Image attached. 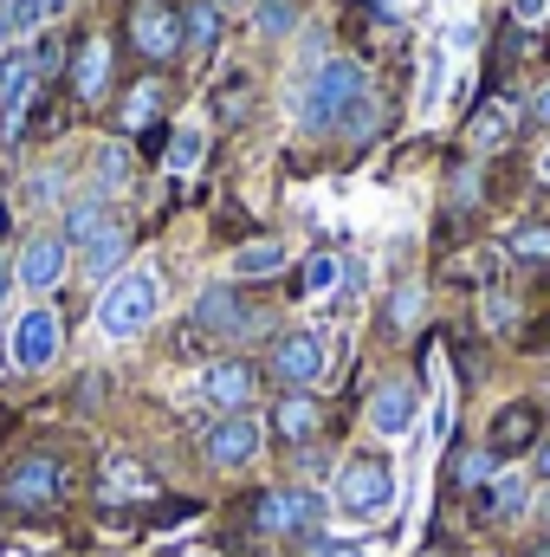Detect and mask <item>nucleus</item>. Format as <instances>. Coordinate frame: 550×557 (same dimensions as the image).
<instances>
[{
    "instance_id": "obj_21",
    "label": "nucleus",
    "mask_w": 550,
    "mask_h": 557,
    "mask_svg": "<svg viewBox=\"0 0 550 557\" xmlns=\"http://www.w3.org/2000/svg\"><path fill=\"white\" fill-rule=\"evenodd\" d=\"M130 253H137V234H130L124 221H111V227L85 247V278H104V285H111V278L130 267Z\"/></svg>"
},
{
    "instance_id": "obj_38",
    "label": "nucleus",
    "mask_w": 550,
    "mask_h": 557,
    "mask_svg": "<svg viewBox=\"0 0 550 557\" xmlns=\"http://www.w3.org/2000/svg\"><path fill=\"white\" fill-rule=\"evenodd\" d=\"M512 13H518V20H545L550 0H512Z\"/></svg>"
},
{
    "instance_id": "obj_34",
    "label": "nucleus",
    "mask_w": 550,
    "mask_h": 557,
    "mask_svg": "<svg viewBox=\"0 0 550 557\" xmlns=\"http://www.w3.org/2000/svg\"><path fill=\"white\" fill-rule=\"evenodd\" d=\"M247 104H253V85H247V78H227V85H221V124L247 117Z\"/></svg>"
},
{
    "instance_id": "obj_26",
    "label": "nucleus",
    "mask_w": 550,
    "mask_h": 557,
    "mask_svg": "<svg viewBox=\"0 0 550 557\" xmlns=\"http://www.w3.org/2000/svg\"><path fill=\"white\" fill-rule=\"evenodd\" d=\"M247 20H253V33H260L266 46H278V39H298V26H304V0H260Z\"/></svg>"
},
{
    "instance_id": "obj_16",
    "label": "nucleus",
    "mask_w": 550,
    "mask_h": 557,
    "mask_svg": "<svg viewBox=\"0 0 550 557\" xmlns=\"http://www.w3.org/2000/svg\"><path fill=\"white\" fill-rule=\"evenodd\" d=\"M545 441V409L538 403H505L499 416L486 421V447L499 454V460H518V454H532Z\"/></svg>"
},
{
    "instance_id": "obj_18",
    "label": "nucleus",
    "mask_w": 550,
    "mask_h": 557,
    "mask_svg": "<svg viewBox=\"0 0 550 557\" xmlns=\"http://www.w3.org/2000/svg\"><path fill=\"white\" fill-rule=\"evenodd\" d=\"M124 188H137V149H130V137H104L91 149V195L117 201Z\"/></svg>"
},
{
    "instance_id": "obj_44",
    "label": "nucleus",
    "mask_w": 550,
    "mask_h": 557,
    "mask_svg": "<svg viewBox=\"0 0 550 557\" xmlns=\"http://www.w3.org/2000/svg\"><path fill=\"white\" fill-rule=\"evenodd\" d=\"M188 557H221V552H188Z\"/></svg>"
},
{
    "instance_id": "obj_11",
    "label": "nucleus",
    "mask_w": 550,
    "mask_h": 557,
    "mask_svg": "<svg viewBox=\"0 0 550 557\" xmlns=\"http://www.w3.org/2000/svg\"><path fill=\"white\" fill-rule=\"evenodd\" d=\"M260 383H266V370L253 363V357H240V350H227V357H214L208 370H201V403L214 409V416H240V409H253V396H260Z\"/></svg>"
},
{
    "instance_id": "obj_40",
    "label": "nucleus",
    "mask_w": 550,
    "mask_h": 557,
    "mask_svg": "<svg viewBox=\"0 0 550 557\" xmlns=\"http://www.w3.org/2000/svg\"><path fill=\"white\" fill-rule=\"evenodd\" d=\"M214 7H221V13H227V20H234V13H253V7H260V0H214Z\"/></svg>"
},
{
    "instance_id": "obj_22",
    "label": "nucleus",
    "mask_w": 550,
    "mask_h": 557,
    "mask_svg": "<svg viewBox=\"0 0 550 557\" xmlns=\"http://www.w3.org/2000/svg\"><path fill=\"white\" fill-rule=\"evenodd\" d=\"M221 39H227V13H221L214 0H188V7H182V52H188V59H208Z\"/></svg>"
},
{
    "instance_id": "obj_41",
    "label": "nucleus",
    "mask_w": 550,
    "mask_h": 557,
    "mask_svg": "<svg viewBox=\"0 0 550 557\" xmlns=\"http://www.w3.org/2000/svg\"><path fill=\"white\" fill-rule=\"evenodd\" d=\"M324 557H370V552H363V545H330Z\"/></svg>"
},
{
    "instance_id": "obj_42",
    "label": "nucleus",
    "mask_w": 550,
    "mask_h": 557,
    "mask_svg": "<svg viewBox=\"0 0 550 557\" xmlns=\"http://www.w3.org/2000/svg\"><path fill=\"white\" fill-rule=\"evenodd\" d=\"M7 285H13V267H0V298H7Z\"/></svg>"
},
{
    "instance_id": "obj_20",
    "label": "nucleus",
    "mask_w": 550,
    "mask_h": 557,
    "mask_svg": "<svg viewBox=\"0 0 550 557\" xmlns=\"http://www.w3.org/2000/svg\"><path fill=\"white\" fill-rule=\"evenodd\" d=\"M98 499L104 506H130V499H155V480H149V467L130 460V454H111L104 460V473H98Z\"/></svg>"
},
{
    "instance_id": "obj_9",
    "label": "nucleus",
    "mask_w": 550,
    "mask_h": 557,
    "mask_svg": "<svg viewBox=\"0 0 550 557\" xmlns=\"http://www.w3.org/2000/svg\"><path fill=\"white\" fill-rule=\"evenodd\" d=\"M195 331H201V337H221V344H247V337L266 331V311L247 305V292H240L234 278H221V285H208V292L195 298Z\"/></svg>"
},
{
    "instance_id": "obj_7",
    "label": "nucleus",
    "mask_w": 550,
    "mask_h": 557,
    "mask_svg": "<svg viewBox=\"0 0 550 557\" xmlns=\"http://www.w3.org/2000/svg\"><path fill=\"white\" fill-rule=\"evenodd\" d=\"M260 370L273 389H317L330 370V344H324V331H278Z\"/></svg>"
},
{
    "instance_id": "obj_14",
    "label": "nucleus",
    "mask_w": 550,
    "mask_h": 557,
    "mask_svg": "<svg viewBox=\"0 0 550 557\" xmlns=\"http://www.w3.org/2000/svg\"><path fill=\"white\" fill-rule=\"evenodd\" d=\"M266 434L285 441L291 454L311 447V441L324 434V403H317V389H278L273 409H266Z\"/></svg>"
},
{
    "instance_id": "obj_31",
    "label": "nucleus",
    "mask_w": 550,
    "mask_h": 557,
    "mask_svg": "<svg viewBox=\"0 0 550 557\" xmlns=\"http://www.w3.org/2000/svg\"><path fill=\"white\" fill-rule=\"evenodd\" d=\"M376 124H383V98L370 91V98H357V104H350V117H343V137H350V143H370V137H376Z\"/></svg>"
},
{
    "instance_id": "obj_29",
    "label": "nucleus",
    "mask_w": 550,
    "mask_h": 557,
    "mask_svg": "<svg viewBox=\"0 0 550 557\" xmlns=\"http://www.w3.org/2000/svg\"><path fill=\"white\" fill-rule=\"evenodd\" d=\"M505 253L525 260V267H550V221H518L505 234Z\"/></svg>"
},
{
    "instance_id": "obj_13",
    "label": "nucleus",
    "mask_w": 550,
    "mask_h": 557,
    "mask_svg": "<svg viewBox=\"0 0 550 557\" xmlns=\"http://www.w3.org/2000/svg\"><path fill=\"white\" fill-rule=\"evenodd\" d=\"M363 416H370V434H376V441H402L414 428V416H421V383H414V376H383V383L370 389Z\"/></svg>"
},
{
    "instance_id": "obj_24",
    "label": "nucleus",
    "mask_w": 550,
    "mask_h": 557,
    "mask_svg": "<svg viewBox=\"0 0 550 557\" xmlns=\"http://www.w3.org/2000/svg\"><path fill=\"white\" fill-rule=\"evenodd\" d=\"M499 467H505V460H499L486 441H479V447H453V454H447V486H453V493H479Z\"/></svg>"
},
{
    "instance_id": "obj_1",
    "label": "nucleus",
    "mask_w": 550,
    "mask_h": 557,
    "mask_svg": "<svg viewBox=\"0 0 550 557\" xmlns=\"http://www.w3.org/2000/svg\"><path fill=\"white\" fill-rule=\"evenodd\" d=\"M357 98H370V72H363V59L330 52L324 65H311V72L291 85V124H298L304 137H337Z\"/></svg>"
},
{
    "instance_id": "obj_10",
    "label": "nucleus",
    "mask_w": 550,
    "mask_h": 557,
    "mask_svg": "<svg viewBox=\"0 0 550 557\" xmlns=\"http://www.w3.org/2000/svg\"><path fill=\"white\" fill-rule=\"evenodd\" d=\"M59 350H65V318H59L46 298H33V305L13 318V370L39 376V370L59 363Z\"/></svg>"
},
{
    "instance_id": "obj_17",
    "label": "nucleus",
    "mask_w": 550,
    "mask_h": 557,
    "mask_svg": "<svg viewBox=\"0 0 550 557\" xmlns=\"http://www.w3.org/2000/svg\"><path fill=\"white\" fill-rule=\"evenodd\" d=\"M111 221H117V208H111L104 195H91V188H85V195H65V208H59V234H65L72 253H85Z\"/></svg>"
},
{
    "instance_id": "obj_36",
    "label": "nucleus",
    "mask_w": 550,
    "mask_h": 557,
    "mask_svg": "<svg viewBox=\"0 0 550 557\" xmlns=\"http://www.w3.org/2000/svg\"><path fill=\"white\" fill-rule=\"evenodd\" d=\"M525 117H532V124H545V131H550V78L538 85V91H532V104H525Z\"/></svg>"
},
{
    "instance_id": "obj_6",
    "label": "nucleus",
    "mask_w": 550,
    "mask_h": 557,
    "mask_svg": "<svg viewBox=\"0 0 550 557\" xmlns=\"http://www.w3.org/2000/svg\"><path fill=\"white\" fill-rule=\"evenodd\" d=\"M124 39L142 65H175L182 59V0H130Z\"/></svg>"
},
{
    "instance_id": "obj_30",
    "label": "nucleus",
    "mask_w": 550,
    "mask_h": 557,
    "mask_svg": "<svg viewBox=\"0 0 550 557\" xmlns=\"http://www.w3.org/2000/svg\"><path fill=\"white\" fill-rule=\"evenodd\" d=\"M201 149H208L201 124H182V131L168 137V175H195V169H201Z\"/></svg>"
},
{
    "instance_id": "obj_19",
    "label": "nucleus",
    "mask_w": 550,
    "mask_h": 557,
    "mask_svg": "<svg viewBox=\"0 0 550 557\" xmlns=\"http://www.w3.org/2000/svg\"><path fill=\"white\" fill-rule=\"evenodd\" d=\"M65 78H72V98H78V104H98V98L111 91V39L91 33V39L72 52V72H65Z\"/></svg>"
},
{
    "instance_id": "obj_2",
    "label": "nucleus",
    "mask_w": 550,
    "mask_h": 557,
    "mask_svg": "<svg viewBox=\"0 0 550 557\" xmlns=\"http://www.w3.org/2000/svg\"><path fill=\"white\" fill-rule=\"evenodd\" d=\"M324 512H330V499H324L317 486H304V480L260 486V493L247 499V525H253L260 539H278V545H304V539H317Z\"/></svg>"
},
{
    "instance_id": "obj_15",
    "label": "nucleus",
    "mask_w": 550,
    "mask_h": 557,
    "mask_svg": "<svg viewBox=\"0 0 550 557\" xmlns=\"http://www.w3.org/2000/svg\"><path fill=\"white\" fill-rule=\"evenodd\" d=\"M532 499H538V486L525 480V473H492L479 493H473V512H479V525H518V519H532Z\"/></svg>"
},
{
    "instance_id": "obj_39",
    "label": "nucleus",
    "mask_w": 550,
    "mask_h": 557,
    "mask_svg": "<svg viewBox=\"0 0 550 557\" xmlns=\"http://www.w3.org/2000/svg\"><path fill=\"white\" fill-rule=\"evenodd\" d=\"M532 519H538V525H550V486L538 493V499H532Z\"/></svg>"
},
{
    "instance_id": "obj_28",
    "label": "nucleus",
    "mask_w": 550,
    "mask_h": 557,
    "mask_svg": "<svg viewBox=\"0 0 550 557\" xmlns=\"http://www.w3.org/2000/svg\"><path fill=\"white\" fill-rule=\"evenodd\" d=\"M421 311H427V285H421V278H402V285L389 292V305H383V324L402 337V331L421 324Z\"/></svg>"
},
{
    "instance_id": "obj_43",
    "label": "nucleus",
    "mask_w": 550,
    "mask_h": 557,
    "mask_svg": "<svg viewBox=\"0 0 550 557\" xmlns=\"http://www.w3.org/2000/svg\"><path fill=\"white\" fill-rule=\"evenodd\" d=\"M538 175H545V182H550V149H545V162H538Z\"/></svg>"
},
{
    "instance_id": "obj_23",
    "label": "nucleus",
    "mask_w": 550,
    "mask_h": 557,
    "mask_svg": "<svg viewBox=\"0 0 550 557\" xmlns=\"http://www.w3.org/2000/svg\"><path fill=\"white\" fill-rule=\"evenodd\" d=\"M162 98H168V85H162L155 72H142L137 85L124 91V104H117V137H137V131H149V124L162 117Z\"/></svg>"
},
{
    "instance_id": "obj_8",
    "label": "nucleus",
    "mask_w": 550,
    "mask_h": 557,
    "mask_svg": "<svg viewBox=\"0 0 550 557\" xmlns=\"http://www.w3.org/2000/svg\"><path fill=\"white\" fill-rule=\"evenodd\" d=\"M260 447H266V416H253V409L214 416L201 428V467L208 473H240V467L260 460Z\"/></svg>"
},
{
    "instance_id": "obj_12",
    "label": "nucleus",
    "mask_w": 550,
    "mask_h": 557,
    "mask_svg": "<svg viewBox=\"0 0 550 557\" xmlns=\"http://www.w3.org/2000/svg\"><path fill=\"white\" fill-rule=\"evenodd\" d=\"M72 273V247H65V234L59 227H33L26 240H20V253H13V285H26L33 298H46V292H59Z\"/></svg>"
},
{
    "instance_id": "obj_33",
    "label": "nucleus",
    "mask_w": 550,
    "mask_h": 557,
    "mask_svg": "<svg viewBox=\"0 0 550 557\" xmlns=\"http://www.w3.org/2000/svg\"><path fill=\"white\" fill-rule=\"evenodd\" d=\"M26 195H33V208H52V201L65 195V169H33ZM59 208H65V201H59Z\"/></svg>"
},
{
    "instance_id": "obj_3",
    "label": "nucleus",
    "mask_w": 550,
    "mask_h": 557,
    "mask_svg": "<svg viewBox=\"0 0 550 557\" xmlns=\"http://www.w3.org/2000/svg\"><path fill=\"white\" fill-rule=\"evenodd\" d=\"M65 493H72V467L52 447H33L0 473V506L13 519H52L65 506Z\"/></svg>"
},
{
    "instance_id": "obj_32",
    "label": "nucleus",
    "mask_w": 550,
    "mask_h": 557,
    "mask_svg": "<svg viewBox=\"0 0 550 557\" xmlns=\"http://www.w3.org/2000/svg\"><path fill=\"white\" fill-rule=\"evenodd\" d=\"M479 311H486V331H518V298L512 292H486Z\"/></svg>"
},
{
    "instance_id": "obj_5",
    "label": "nucleus",
    "mask_w": 550,
    "mask_h": 557,
    "mask_svg": "<svg viewBox=\"0 0 550 557\" xmlns=\"http://www.w3.org/2000/svg\"><path fill=\"white\" fill-rule=\"evenodd\" d=\"M396 493H402V480H396L389 454H343L330 473V506L343 519H383L396 506Z\"/></svg>"
},
{
    "instance_id": "obj_4",
    "label": "nucleus",
    "mask_w": 550,
    "mask_h": 557,
    "mask_svg": "<svg viewBox=\"0 0 550 557\" xmlns=\"http://www.w3.org/2000/svg\"><path fill=\"white\" fill-rule=\"evenodd\" d=\"M155 318H162V278H155V267H124V273L98 292V331L111 344L142 337Z\"/></svg>"
},
{
    "instance_id": "obj_25",
    "label": "nucleus",
    "mask_w": 550,
    "mask_h": 557,
    "mask_svg": "<svg viewBox=\"0 0 550 557\" xmlns=\"http://www.w3.org/2000/svg\"><path fill=\"white\" fill-rule=\"evenodd\" d=\"M518 117H525V111H518L512 98H492V104H479V111H473V131H466V137H473V149L512 143V131H518Z\"/></svg>"
},
{
    "instance_id": "obj_27",
    "label": "nucleus",
    "mask_w": 550,
    "mask_h": 557,
    "mask_svg": "<svg viewBox=\"0 0 550 557\" xmlns=\"http://www.w3.org/2000/svg\"><path fill=\"white\" fill-rule=\"evenodd\" d=\"M285 247L278 240H247V247H234V285H247V278H278L285 273Z\"/></svg>"
},
{
    "instance_id": "obj_37",
    "label": "nucleus",
    "mask_w": 550,
    "mask_h": 557,
    "mask_svg": "<svg viewBox=\"0 0 550 557\" xmlns=\"http://www.w3.org/2000/svg\"><path fill=\"white\" fill-rule=\"evenodd\" d=\"M532 473H538V480H545V486H550V428H545V441L532 447Z\"/></svg>"
},
{
    "instance_id": "obj_35",
    "label": "nucleus",
    "mask_w": 550,
    "mask_h": 557,
    "mask_svg": "<svg viewBox=\"0 0 550 557\" xmlns=\"http://www.w3.org/2000/svg\"><path fill=\"white\" fill-rule=\"evenodd\" d=\"M324 285H337V253H311L304 260V292H324Z\"/></svg>"
}]
</instances>
